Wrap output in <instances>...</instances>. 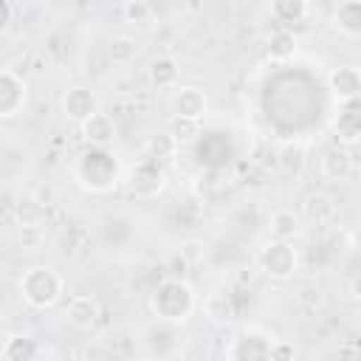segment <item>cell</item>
<instances>
[{
    "instance_id": "6da1fadb",
    "label": "cell",
    "mask_w": 361,
    "mask_h": 361,
    "mask_svg": "<svg viewBox=\"0 0 361 361\" xmlns=\"http://www.w3.org/2000/svg\"><path fill=\"white\" fill-rule=\"evenodd\" d=\"M197 307V293L183 279H164L149 293V310L161 324H183Z\"/></svg>"
},
{
    "instance_id": "7a4b0ae2",
    "label": "cell",
    "mask_w": 361,
    "mask_h": 361,
    "mask_svg": "<svg viewBox=\"0 0 361 361\" xmlns=\"http://www.w3.org/2000/svg\"><path fill=\"white\" fill-rule=\"evenodd\" d=\"M17 290L23 296V302L34 310H48L54 307L62 293H65V279L56 268L51 265H31L23 271L20 282H17Z\"/></svg>"
},
{
    "instance_id": "3957f363",
    "label": "cell",
    "mask_w": 361,
    "mask_h": 361,
    "mask_svg": "<svg viewBox=\"0 0 361 361\" xmlns=\"http://www.w3.org/2000/svg\"><path fill=\"white\" fill-rule=\"evenodd\" d=\"M296 262L299 257L290 240H271L259 254V265L271 279H290L296 271Z\"/></svg>"
},
{
    "instance_id": "277c9868",
    "label": "cell",
    "mask_w": 361,
    "mask_h": 361,
    "mask_svg": "<svg viewBox=\"0 0 361 361\" xmlns=\"http://www.w3.org/2000/svg\"><path fill=\"white\" fill-rule=\"evenodd\" d=\"M164 183H166V175H164L161 164L152 161V158L138 161V164L130 169V175H127V189H130V195H135V197H155V195L164 189Z\"/></svg>"
},
{
    "instance_id": "5b68a950",
    "label": "cell",
    "mask_w": 361,
    "mask_h": 361,
    "mask_svg": "<svg viewBox=\"0 0 361 361\" xmlns=\"http://www.w3.org/2000/svg\"><path fill=\"white\" fill-rule=\"evenodd\" d=\"M268 347H271V336L257 330V327H248V330H243L231 338V347L226 350V358H231V361L268 358Z\"/></svg>"
},
{
    "instance_id": "8992f818",
    "label": "cell",
    "mask_w": 361,
    "mask_h": 361,
    "mask_svg": "<svg viewBox=\"0 0 361 361\" xmlns=\"http://www.w3.org/2000/svg\"><path fill=\"white\" fill-rule=\"evenodd\" d=\"M209 107V99L200 87H192V85H175L172 87V96H169V110L175 118H203Z\"/></svg>"
},
{
    "instance_id": "52a82bcc",
    "label": "cell",
    "mask_w": 361,
    "mask_h": 361,
    "mask_svg": "<svg viewBox=\"0 0 361 361\" xmlns=\"http://www.w3.org/2000/svg\"><path fill=\"white\" fill-rule=\"evenodd\" d=\"M59 107H62L65 118H71V121L82 124L90 113H96V110H99V96H96L90 87H85V85H73V87H68V90L62 93Z\"/></svg>"
},
{
    "instance_id": "ba28073f",
    "label": "cell",
    "mask_w": 361,
    "mask_h": 361,
    "mask_svg": "<svg viewBox=\"0 0 361 361\" xmlns=\"http://www.w3.org/2000/svg\"><path fill=\"white\" fill-rule=\"evenodd\" d=\"M79 133H82V138H85L90 147H107V144L116 141L118 127H116V121H113L110 113L96 110V113H90V116L79 124Z\"/></svg>"
},
{
    "instance_id": "9c48e42d",
    "label": "cell",
    "mask_w": 361,
    "mask_h": 361,
    "mask_svg": "<svg viewBox=\"0 0 361 361\" xmlns=\"http://www.w3.org/2000/svg\"><path fill=\"white\" fill-rule=\"evenodd\" d=\"M23 104H25V82L14 71L3 68L0 71V118L17 116Z\"/></svg>"
},
{
    "instance_id": "30bf717a",
    "label": "cell",
    "mask_w": 361,
    "mask_h": 361,
    "mask_svg": "<svg viewBox=\"0 0 361 361\" xmlns=\"http://www.w3.org/2000/svg\"><path fill=\"white\" fill-rule=\"evenodd\" d=\"M353 166H355V158H353L350 147H344V144L324 149L319 158V169L327 180H347L353 175Z\"/></svg>"
},
{
    "instance_id": "8fae6325",
    "label": "cell",
    "mask_w": 361,
    "mask_h": 361,
    "mask_svg": "<svg viewBox=\"0 0 361 361\" xmlns=\"http://www.w3.org/2000/svg\"><path fill=\"white\" fill-rule=\"evenodd\" d=\"M99 313H102V307H99L96 296H90V293H76V296H71V302H68V307H65V319H68L73 327H79V330H90V327L99 322Z\"/></svg>"
},
{
    "instance_id": "7c38bea8",
    "label": "cell",
    "mask_w": 361,
    "mask_h": 361,
    "mask_svg": "<svg viewBox=\"0 0 361 361\" xmlns=\"http://www.w3.org/2000/svg\"><path fill=\"white\" fill-rule=\"evenodd\" d=\"M327 85L338 102H353L361 90V71L355 65H341L327 76Z\"/></svg>"
},
{
    "instance_id": "4fadbf2b",
    "label": "cell",
    "mask_w": 361,
    "mask_h": 361,
    "mask_svg": "<svg viewBox=\"0 0 361 361\" xmlns=\"http://www.w3.org/2000/svg\"><path fill=\"white\" fill-rule=\"evenodd\" d=\"M333 28L347 39H358L361 37V0H341L338 8L333 11Z\"/></svg>"
},
{
    "instance_id": "5bb4252c",
    "label": "cell",
    "mask_w": 361,
    "mask_h": 361,
    "mask_svg": "<svg viewBox=\"0 0 361 361\" xmlns=\"http://www.w3.org/2000/svg\"><path fill=\"white\" fill-rule=\"evenodd\" d=\"M344 110L338 113V121H336V138L338 144L355 149L358 144V135H361V118H358V102H341Z\"/></svg>"
},
{
    "instance_id": "9a60e30c",
    "label": "cell",
    "mask_w": 361,
    "mask_h": 361,
    "mask_svg": "<svg viewBox=\"0 0 361 361\" xmlns=\"http://www.w3.org/2000/svg\"><path fill=\"white\" fill-rule=\"evenodd\" d=\"M147 76L155 90H172L180 82V68L172 56H155L147 68Z\"/></svg>"
},
{
    "instance_id": "2e32d148",
    "label": "cell",
    "mask_w": 361,
    "mask_h": 361,
    "mask_svg": "<svg viewBox=\"0 0 361 361\" xmlns=\"http://www.w3.org/2000/svg\"><path fill=\"white\" fill-rule=\"evenodd\" d=\"M268 231L274 240H293L302 234V217L293 209H276L268 217Z\"/></svg>"
},
{
    "instance_id": "e0dca14e",
    "label": "cell",
    "mask_w": 361,
    "mask_h": 361,
    "mask_svg": "<svg viewBox=\"0 0 361 361\" xmlns=\"http://www.w3.org/2000/svg\"><path fill=\"white\" fill-rule=\"evenodd\" d=\"M45 350L37 344V338H31V336H11L6 344H3V350H0V355L3 358H8V361H31V358H37V355H42Z\"/></svg>"
},
{
    "instance_id": "ac0fdd59",
    "label": "cell",
    "mask_w": 361,
    "mask_h": 361,
    "mask_svg": "<svg viewBox=\"0 0 361 361\" xmlns=\"http://www.w3.org/2000/svg\"><path fill=\"white\" fill-rule=\"evenodd\" d=\"M276 164H279V169H282L288 178H299V175L305 172V166H307V152H305L302 144L290 141V144H285V147L279 149Z\"/></svg>"
},
{
    "instance_id": "d6986e66",
    "label": "cell",
    "mask_w": 361,
    "mask_h": 361,
    "mask_svg": "<svg viewBox=\"0 0 361 361\" xmlns=\"http://www.w3.org/2000/svg\"><path fill=\"white\" fill-rule=\"evenodd\" d=\"M203 313L212 324H228L234 319V305H231V296L223 293V290H214L206 296V305H203Z\"/></svg>"
},
{
    "instance_id": "ffe728a7",
    "label": "cell",
    "mask_w": 361,
    "mask_h": 361,
    "mask_svg": "<svg viewBox=\"0 0 361 361\" xmlns=\"http://www.w3.org/2000/svg\"><path fill=\"white\" fill-rule=\"evenodd\" d=\"M271 14L285 25L302 23L310 14V0H271Z\"/></svg>"
},
{
    "instance_id": "44dd1931",
    "label": "cell",
    "mask_w": 361,
    "mask_h": 361,
    "mask_svg": "<svg viewBox=\"0 0 361 361\" xmlns=\"http://www.w3.org/2000/svg\"><path fill=\"white\" fill-rule=\"evenodd\" d=\"M296 54V37L288 31V28H279L268 37V56L274 62H285Z\"/></svg>"
},
{
    "instance_id": "7402d4cb",
    "label": "cell",
    "mask_w": 361,
    "mask_h": 361,
    "mask_svg": "<svg viewBox=\"0 0 361 361\" xmlns=\"http://www.w3.org/2000/svg\"><path fill=\"white\" fill-rule=\"evenodd\" d=\"M135 54H138V45L130 34H116L107 45V56L113 65H130L135 59Z\"/></svg>"
},
{
    "instance_id": "603a6c76",
    "label": "cell",
    "mask_w": 361,
    "mask_h": 361,
    "mask_svg": "<svg viewBox=\"0 0 361 361\" xmlns=\"http://www.w3.org/2000/svg\"><path fill=\"white\" fill-rule=\"evenodd\" d=\"M307 217L313 220V223H327L333 214H336V203L324 195V192H316V195H310L307 197Z\"/></svg>"
},
{
    "instance_id": "cb8c5ba5",
    "label": "cell",
    "mask_w": 361,
    "mask_h": 361,
    "mask_svg": "<svg viewBox=\"0 0 361 361\" xmlns=\"http://www.w3.org/2000/svg\"><path fill=\"white\" fill-rule=\"evenodd\" d=\"M175 149H178V141L172 138V133H161V135H152L147 141V158H152V161L172 158Z\"/></svg>"
},
{
    "instance_id": "d4e9b609",
    "label": "cell",
    "mask_w": 361,
    "mask_h": 361,
    "mask_svg": "<svg viewBox=\"0 0 361 361\" xmlns=\"http://www.w3.org/2000/svg\"><path fill=\"white\" fill-rule=\"evenodd\" d=\"M17 243H20L25 251L42 248V243H45V228H42V223H20V228H17Z\"/></svg>"
},
{
    "instance_id": "484cf974",
    "label": "cell",
    "mask_w": 361,
    "mask_h": 361,
    "mask_svg": "<svg viewBox=\"0 0 361 361\" xmlns=\"http://www.w3.org/2000/svg\"><path fill=\"white\" fill-rule=\"evenodd\" d=\"M121 11H124V20L130 25H147L152 20V6L147 0H127Z\"/></svg>"
},
{
    "instance_id": "4316f807",
    "label": "cell",
    "mask_w": 361,
    "mask_h": 361,
    "mask_svg": "<svg viewBox=\"0 0 361 361\" xmlns=\"http://www.w3.org/2000/svg\"><path fill=\"white\" fill-rule=\"evenodd\" d=\"M197 130H200V121L197 118H175L172 116V138L178 141V144H186V141H195V135H197Z\"/></svg>"
},
{
    "instance_id": "83f0119b",
    "label": "cell",
    "mask_w": 361,
    "mask_h": 361,
    "mask_svg": "<svg viewBox=\"0 0 361 361\" xmlns=\"http://www.w3.org/2000/svg\"><path fill=\"white\" fill-rule=\"evenodd\" d=\"M203 257H206V245L200 240H186L180 245V262L183 265H197V262H203Z\"/></svg>"
},
{
    "instance_id": "f1b7e54d",
    "label": "cell",
    "mask_w": 361,
    "mask_h": 361,
    "mask_svg": "<svg viewBox=\"0 0 361 361\" xmlns=\"http://www.w3.org/2000/svg\"><path fill=\"white\" fill-rule=\"evenodd\" d=\"M42 217H45V212L37 200H20V206H17V220L20 223H42Z\"/></svg>"
},
{
    "instance_id": "f546056e",
    "label": "cell",
    "mask_w": 361,
    "mask_h": 361,
    "mask_svg": "<svg viewBox=\"0 0 361 361\" xmlns=\"http://www.w3.org/2000/svg\"><path fill=\"white\" fill-rule=\"evenodd\" d=\"M296 355V347L290 341H282V338H271V347H268V358L271 361H290Z\"/></svg>"
},
{
    "instance_id": "4dcf8cb0",
    "label": "cell",
    "mask_w": 361,
    "mask_h": 361,
    "mask_svg": "<svg viewBox=\"0 0 361 361\" xmlns=\"http://www.w3.org/2000/svg\"><path fill=\"white\" fill-rule=\"evenodd\" d=\"M11 20H14V3L11 0H0V34L8 31Z\"/></svg>"
},
{
    "instance_id": "1f68e13d",
    "label": "cell",
    "mask_w": 361,
    "mask_h": 361,
    "mask_svg": "<svg viewBox=\"0 0 361 361\" xmlns=\"http://www.w3.org/2000/svg\"><path fill=\"white\" fill-rule=\"evenodd\" d=\"M11 3H17V0H11Z\"/></svg>"
}]
</instances>
